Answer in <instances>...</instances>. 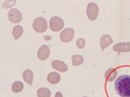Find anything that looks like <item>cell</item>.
Wrapping results in <instances>:
<instances>
[{
  "label": "cell",
  "instance_id": "6",
  "mask_svg": "<svg viewBox=\"0 0 130 97\" xmlns=\"http://www.w3.org/2000/svg\"><path fill=\"white\" fill-rule=\"evenodd\" d=\"M8 18L11 23L17 24V23H19L22 20V14L18 10L11 9L8 12Z\"/></svg>",
  "mask_w": 130,
  "mask_h": 97
},
{
  "label": "cell",
  "instance_id": "20",
  "mask_svg": "<svg viewBox=\"0 0 130 97\" xmlns=\"http://www.w3.org/2000/svg\"><path fill=\"white\" fill-rule=\"evenodd\" d=\"M55 97H63V96H62V93H60V92H57V93H56V94Z\"/></svg>",
  "mask_w": 130,
  "mask_h": 97
},
{
  "label": "cell",
  "instance_id": "11",
  "mask_svg": "<svg viewBox=\"0 0 130 97\" xmlns=\"http://www.w3.org/2000/svg\"><path fill=\"white\" fill-rule=\"evenodd\" d=\"M47 80L51 84H56L61 81V76L58 73L56 72H51L48 75Z\"/></svg>",
  "mask_w": 130,
  "mask_h": 97
},
{
  "label": "cell",
  "instance_id": "5",
  "mask_svg": "<svg viewBox=\"0 0 130 97\" xmlns=\"http://www.w3.org/2000/svg\"><path fill=\"white\" fill-rule=\"evenodd\" d=\"M74 35H75L74 29L67 28L61 32L60 39H61V41L63 42V43H69V42H70L71 40L73 39Z\"/></svg>",
  "mask_w": 130,
  "mask_h": 97
},
{
  "label": "cell",
  "instance_id": "18",
  "mask_svg": "<svg viewBox=\"0 0 130 97\" xmlns=\"http://www.w3.org/2000/svg\"><path fill=\"white\" fill-rule=\"evenodd\" d=\"M85 43H86V42H85V40L83 38H79L76 41V45H77V47H78L79 48H84Z\"/></svg>",
  "mask_w": 130,
  "mask_h": 97
},
{
  "label": "cell",
  "instance_id": "3",
  "mask_svg": "<svg viewBox=\"0 0 130 97\" xmlns=\"http://www.w3.org/2000/svg\"><path fill=\"white\" fill-rule=\"evenodd\" d=\"M63 20L59 17H54L50 20V28L53 31H59L61 29L63 28Z\"/></svg>",
  "mask_w": 130,
  "mask_h": 97
},
{
  "label": "cell",
  "instance_id": "12",
  "mask_svg": "<svg viewBox=\"0 0 130 97\" xmlns=\"http://www.w3.org/2000/svg\"><path fill=\"white\" fill-rule=\"evenodd\" d=\"M23 79L29 85H32L33 83V72L30 69H26L23 73Z\"/></svg>",
  "mask_w": 130,
  "mask_h": 97
},
{
  "label": "cell",
  "instance_id": "10",
  "mask_svg": "<svg viewBox=\"0 0 130 97\" xmlns=\"http://www.w3.org/2000/svg\"><path fill=\"white\" fill-rule=\"evenodd\" d=\"M100 43H101V47H102V50H103L104 48H107L108 46H109L113 43V39L109 35H104L101 37Z\"/></svg>",
  "mask_w": 130,
  "mask_h": 97
},
{
  "label": "cell",
  "instance_id": "9",
  "mask_svg": "<svg viewBox=\"0 0 130 97\" xmlns=\"http://www.w3.org/2000/svg\"><path fill=\"white\" fill-rule=\"evenodd\" d=\"M52 67L56 70L60 71V72H66L68 70V66H67L66 63H64L62 61L59 60H55L52 62Z\"/></svg>",
  "mask_w": 130,
  "mask_h": 97
},
{
  "label": "cell",
  "instance_id": "8",
  "mask_svg": "<svg viewBox=\"0 0 130 97\" xmlns=\"http://www.w3.org/2000/svg\"><path fill=\"white\" fill-rule=\"evenodd\" d=\"M113 50L117 52H129L130 43H119L114 45Z\"/></svg>",
  "mask_w": 130,
  "mask_h": 97
},
{
  "label": "cell",
  "instance_id": "19",
  "mask_svg": "<svg viewBox=\"0 0 130 97\" xmlns=\"http://www.w3.org/2000/svg\"><path fill=\"white\" fill-rule=\"evenodd\" d=\"M15 4H16L15 1H13V2L7 1V2H5V5H4V7H5V9H7V8H9L10 5H15Z\"/></svg>",
  "mask_w": 130,
  "mask_h": 97
},
{
  "label": "cell",
  "instance_id": "16",
  "mask_svg": "<svg viewBox=\"0 0 130 97\" xmlns=\"http://www.w3.org/2000/svg\"><path fill=\"white\" fill-rule=\"evenodd\" d=\"M83 57L80 55H74L72 56V64L74 66H79L83 63Z\"/></svg>",
  "mask_w": 130,
  "mask_h": 97
},
{
  "label": "cell",
  "instance_id": "1",
  "mask_svg": "<svg viewBox=\"0 0 130 97\" xmlns=\"http://www.w3.org/2000/svg\"><path fill=\"white\" fill-rule=\"evenodd\" d=\"M115 87L121 97H130V75H122L118 77Z\"/></svg>",
  "mask_w": 130,
  "mask_h": 97
},
{
  "label": "cell",
  "instance_id": "21",
  "mask_svg": "<svg viewBox=\"0 0 130 97\" xmlns=\"http://www.w3.org/2000/svg\"><path fill=\"white\" fill-rule=\"evenodd\" d=\"M83 97H87V96H83Z\"/></svg>",
  "mask_w": 130,
  "mask_h": 97
},
{
  "label": "cell",
  "instance_id": "2",
  "mask_svg": "<svg viewBox=\"0 0 130 97\" xmlns=\"http://www.w3.org/2000/svg\"><path fill=\"white\" fill-rule=\"evenodd\" d=\"M47 21L43 18H36L33 22V29H35L37 32L43 33L47 29Z\"/></svg>",
  "mask_w": 130,
  "mask_h": 97
},
{
  "label": "cell",
  "instance_id": "7",
  "mask_svg": "<svg viewBox=\"0 0 130 97\" xmlns=\"http://www.w3.org/2000/svg\"><path fill=\"white\" fill-rule=\"evenodd\" d=\"M50 56V48L47 45H43L37 51V56L42 61H44L48 59Z\"/></svg>",
  "mask_w": 130,
  "mask_h": 97
},
{
  "label": "cell",
  "instance_id": "4",
  "mask_svg": "<svg viewBox=\"0 0 130 97\" xmlns=\"http://www.w3.org/2000/svg\"><path fill=\"white\" fill-rule=\"evenodd\" d=\"M98 12H99V9H98V5L95 3H90L88 5L87 16L90 20H95L98 17Z\"/></svg>",
  "mask_w": 130,
  "mask_h": 97
},
{
  "label": "cell",
  "instance_id": "14",
  "mask_svg": "<svg viewBox=\"0 0 130 97\" xmlns=\"http://www.w3.org/2000/svg\"><path fill=\"white\" fill-rule=\"evenodd\" d=\"M23 32H24V30H23V28L19 25H17L13 28V30H12V34H13V37L15 39H18L21 36L23 35Z\"/></svg>",
  "mask_w": 130,
  "mask_h": 97
},
{
  "label": "cell",
  "instance_id": "13",
  "mask_svg": "<svg viewBox=\"0 0 130 97\" xmlns=\"http://www.w3.org/2000/svg\"><path fill=\"white\" fill-rule=\"evenodd\" d=\"M116 76H117V71L113 68L108 69L105 73V77L108 82L115 81Z\"/></svg>",
  "mask_w": 130,
  "mask_h": 97
},
{
  "label": "cell",
  "instance_id": "17",
  "mask_svg": "<svg viewBox=\"0 0 130 97\" xmlns=\"http://www.w3.org/2000/svg\"><path fill=\"white\" fill-rule=\"evenodd\" d=\"M50 95H51V93L46 88H41L37 90V96L38 97H50Z\"/></svg>",
  "mask_w": 130,
  "mask_h": 97
},
{
  "label": "cell",
  "instance_id": "15",
  "mask_svg": "<svg viewBox=\"0 0 130 97\" xmlns=\"http://www.w3.org/2000/svg\"><path fill=\"white\" fill-rule=\"evenodd\" d=\"M23 88H24V84L19 81L15 82L11 86V89L14 93H19L22 91Z\"/></svg>",
  "mask_w": 130,
  "mask_h": 97
}]
</instances>
